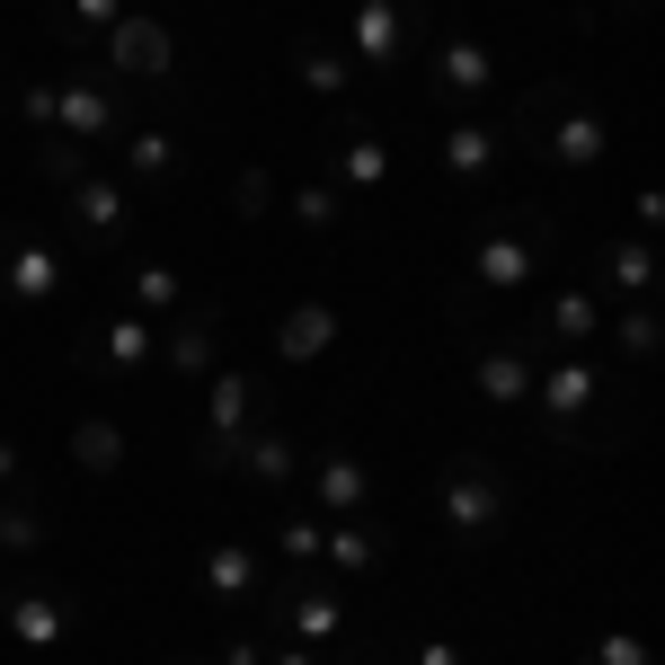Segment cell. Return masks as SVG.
<instances>
[{"label":"cell","mask_w":665,"mask_h":665,"mask_svg":"<svg viewBox=\"0 0 665 665\" xmlns=\"http://www.w3.org/2000/svg\"><path fill=\"white\" fill-rule=\"evenodd\" d=\"M444 506H452V523H497V471H488V461H461Z\"/></svg>","instance_id":"6da1fadb"},{"label":"cell","mask_w":665,"mask_h":665,"mask_svg":"<svg viewBox=\"0 0 665 665\" xmlns=\"http://www.w3.org/2000/svg\"><path fill=\"white\" fill-rule=\"evenodd\" d=\"M328 559H338V568H364L373 551H364V532H338V542H328Z\"/></svg>","instance_id":"8fae6325"},{"label":"cell","mask_w":665,"mask_h":665,"mask_svg":"<svg viewBox=\"0 0 665 665\" xmlns=\"http://www.w3.org/2000/svg\"><path fill=\"white\" fill-rule=\"evenodd\" d=\"M319 497H328V506H355V497H364V471H355V461H328V471H319Z\"/></svg>","instance_id":"277c9868"},{"label":"cell","mask_w":665,"mask_h":665,"mask_svg":"<svg viewBox=\"0 0 665 665\" xmlns=\"http://www.w3.org/2000/svg\"><path fill=\"white\" fill-rule=\"evenodd\" d=\"M488 160V133H452V169H480Z\"/></svg>","instance_id":"30bf717a"},{"label":"cell","mask_w":665,"mask_h":665,"mask_svg":"<svg viewBox=\"0 0 665 665\" xmlns=\"http://www.w3.org/2000/svg\"><path fill=\"white\" fill-rule=\"evenodd\" d=\"M293 630H302V639H328V630H338V604H302Z\"/></svg>","instance_id":"9c48e42d"},{"label":"cell","mask_w":665,"mask_h":665,"mask_svg":"<svg viewBox=\"0 0 665 665\" xmlns=\"http://www.w3.org/2000/svg\"><path fill=\"white\" fill-rule=\"evenodd\" d=\"M45 285H53V257L27 249V257H19V293H45Z\"/></svg>","instance_id":"ba28073f"},{"label":"cell","mask_w":665,"mask_h":665,"mask_svg":"<svg viewBox=\"0 0 665 665\" xmlns=\"http://www.w3.org/2000/svg\"><path fill=\"white\" fill-rule=\"evenodd\" d=\"M240 418H249V382H222L214 390V426H240Z\"/></svg>","instance_id":"52a82bcc"},{"label":"cell","mask_w":665,"mask_h":665,"mask_svg":"<svg viewBox=\"0 0 665 665\" xmlns=\"http://www.w3.org/2000/svg\"><path fill=\"white\" fill-rule=\"evenodd\" d=\"M124 62L133 72H160V27H124Z\"/></svg>","instance_id":"8992f818"},{"label":"cell","mask_w":665,"mask_h":665,"mask_svg":"<svg viewBox=\"0 0 665 665\" xmlns=\"http://www.w3.org/2000/svg\"><path fill=\"white\" fill-rule=\"evenodd\" d=\"M328 338H338V319H328V311H293V328H285V355H319Z\"/></svg>","instance_id":"7a4b0ae2"},{"label":"cell","mask_w":665,"mask_h":665,"mask_svg":"<svg viewBox=\"0 0 665 665\" xmlns=\"http://www.w3.org/2000/svg\"><path fill=\"white\" fill-rule=\"evenodd\" d=\"M585 399H594V373H559V382H551V409H559V418H577Z\"/></svg>","instance_id":"5b68a950"},{"label":"cell","mask_w":665,"mask_h":665,"mask_svg":"<svg viewBox=\"0 0 665 665\" xmlns=\"http://www.w3.org/2000/svg\"><path fill=\"white\" fill-rule=\"evenodd\" d=\"M604 665H648V656H639V639H604Z\"/></svg>","instance_id":"7c38bea8"},{"label":"cell","mask_w":665,"mask_h":665,"mask_svg":"<svg viewBox=\"0 0 665 665\" xmlns=\"http://www.w3.org/2000/svg\"><path fill=\"white\" fill-rule=\"evenodd\" d=\"M480 276H488V285H515V276H523V240H488V249H480Z\"/></svg>","instance_id":"3957f363"}]
</instances>
